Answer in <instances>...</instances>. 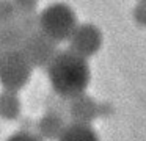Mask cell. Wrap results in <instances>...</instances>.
<instances>
[{
  "instance_id": "cell-13",
  "label": "cell",
  "mask_w": 146,
  "mask_h": 141,
  "mask_svg": "<svg viewBox=\"0 0 146 141\" xmlns=\"http://www.w3.org/2000/svg\"><path fill=\"white\" fill-rule=\"evenodd\" d=\"M7 141H42V140L36 133H33L30 130H21V132L13 133Z\"/></svg>"
},
{
  "instance_id": "cell-12",
  "label": "cell",
  "mask_w": 146,
  "mask_h": 141,
  "mask_svg": "<svg viewBox=\"0 0 146 141\" xmlns=\"http://www.w3.org/2000/svg\"><path fill=\"white\" fill-rule=\"evenodd\" d=\"M17 16L21 14H33L38 8V0H13Z\"/></svg>"
},
{
  "instance_id": "cell-6",
  "label": "cell",
  "mask_w": 146,
  "mask_h": 141,
  "mask_svg": "<svg viewBox=\"0 0 146 141\" xmlns=\"http://www.w3.org/2000/svg\"><path fill=\"white\" fill-rule=\"evenodd\" d=\"M99 113H101V107L93 100V97L85 96L83 93L68 99L66 115L72 122L91 124Z\"/></svg>"
},
{
  "instance_id": "cell-2",
  "label": "cell",
  "mask_w": 146,
  "mask_h": 141,
  "mask_svg": "<svg viewBox=\"0 0 146 141\" xmlns=\"http://www.w3.org/2000/svg\"><path fill=\"white\" fill-rule=\"evenodd\" d=\"M39 30L55 42L68 41L77 27V16L66 3H52L38 14Z\"/></svg>"
},
{
  "instance_id": "cell-11",
  "label": "cell",
  "mask_w": 146,
  "mask_h": 141,
  "mask_svg": "<svg viewBox=\"0 0 146 141\" xmlns=\"http://www.w3.org/2000/svg\"><path fill=\"white\" fill-rule=\"evenodd\" d=\"M16 8L13 0H0V25L16 21Z\"/></svg>"
},
{
  "instance_id": "cell-7",
  "label": "cell",
  "mask_w": 146,
  "mask_h": 141,
  "mask_svg": "<svg viewBox=\"0 0 146 141\" xmlns=\"http://www.w3.org/2000/svg\"><path fill=\"white\" fill-rule=\"evenodd\" d=\"M66 116L61 113L46 110V113L36 122V135L46 141H57L66 127Z\"/></svg>"
},
{
  "instance_id": "cell-9",
  "label": "cell",
  "mask_w": 146,
  "mask_h": 141,
  "mask_svg": "<svg viewBox=\"0 0 146 141\" xmlns=\"http://www.w3.org/2000/svg\"><path fill=\"white\" fill-rule=\"evenodd\" d=\"M58 141H99V136L90 124L71 121L66 124Z\"/></svg>"
},
{
  "instance_id": "cell-3",
  "label": "cell",
  "mask_w": 146,
  "mask_h": 141,
  "mask_svg": "<svg viewBox=\"0 0 146 141\" xmlns=\"http://www.w3.org/2000/svg\"><path fill=\"white\" fill-rule=\"evenodd\" d=\"M33 66L21 49L0 52V85L5 89L19 91L29 85Z\"/></svg>"
},
{
  "instance_id": "cell-5",
  "label": "cell",
  "mask_w": 146,
  "mask_h": 141,
  "mask_svg": "<svg viewBox=\"0 0 146 141\" xmlns=\"http://www.w3.org/2000/svg\"><path fill=\"white\" fill-rule=\"evenodd\" d=\"M69 50L88 58L93 56L102 46V33L93 24H77L76 30L69 36Z\"/></svg>"
},
{
  "instance_id": "cell-10",
  "label": "cell",
  "mask_w": 146,
  "mask_h": 141,
  "mask_svg": "<svg viewBox=\"0 0 146 141\" xmlns=\"http://www.w3.org/2000/svg\"><path fill=\"white\" fill-rule=\"evenodd\" d=\"M22 103L17 96V91L13 89H5L0 93V118L14 121L21 116Z\"/></svg>"
},
{
  "instance_id": "cell-4",
  "label": "cell",
  "mask_w": 146,
  "mask_h": 141,
  "mask_svg": "<svg viewBox=\"0 0 146 141\" xmlns=\"http://www.w3.org/2000/svg\"><path fill=\"white\" fill-rule=\"evenodd\" d=\"M19 49L24 52V55L32 63L33 68H46L54 58V55L58 52L57 42L46 36L41 30L25 34Z\"/></svg>"
},
{
  "instance_id": "cell-1",
  "label": "cell",
  "mask_w": 146,
  "mask_h": 141,
  "mask_svg": "<svg viewBox=\"0 0 146 141\" xmlns=\"http://www.w3.org/2000/svg\"><path fill=\"white\" fill-rule=\"evenodd\" d=\"M47 77L55 94L71 99L85 93L91 78L86 58L74 53L72 50H58L47 66Z\"/></svg>"
},
{
  "instance_id": "cell-8",
  "label": "cell",
  "mask_w": 146,
  "mask_h": 141,
  "mask_svg": "<svg viewBox=\"0 0 146 141\" xmlns=\"http://www.w3.org/2000/svg\"><path fill=\"white\" fill-rule=\"evenodd\" d=\"M25 38V31L16 21L0 25V52L10 49H19Z\"/></svg>"
}]
</instances>
